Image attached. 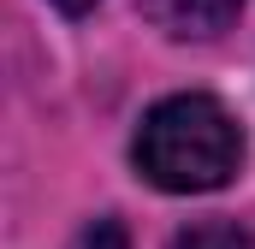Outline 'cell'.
I'll return each instance as SVG.
<instances>
[{
  "mask_svg": "<svg viewBox=\"0 0 255 249\" xmlns=\"http://www.w3.org/2000/svg\"><path fill=\"white\" fill-rule=\"evenodd\" d=\"M130 160H136V172L154 190L208 196V190L238 178L244 130H238V119L214 95H196V89L190 95H166V101H154L142 113L136 142H130Z\"/></svg>",
  "mask_w": 255,
  "mask_h": 249,
  "instance_id": "1",
  "label": "cell"
},
{
  "mask_svg": "<svg viewBox=\"0 0 255 249\" xmlns=\"http://www.w3.org/2000/svg\"><path fill=\"white\" fill-rule=\"evenodd\" d=\"M142 12L166 36H220L244 12V0H142Z\"/></svg>",
  "mask_w": 255,
  "mask_h": 249,
  "instance_id": "2",
  "label": "cell"
},
{
  "mask_svg": "<svg viewBox=\"0 0 255 249\" xmlns=\"http://www.w3.org/2000/svg\"><path fill=\"white\" fill-rule=\"evenodd\" d=\"M172 249H250V232H238L232 220H202V226H184Z\"/></svg>",
  "mask_w": 255,
  "mask_h": 249,
  "instance_id": "3",
  "label": "cell"
},
{
  "mask_svg": "<svg viewBox=\"0 0 255 249\" xmlns=\"http://www.w3.org/2000/svg\"><path fill=\"white\" fill-rule=\"evenodd\" d=\"M77 249H130V244H125V226L119 220H95V226L77 232Z\"/></svg>",
  "mask_w": 255,
  "mask_h": 249,
  "instance_id": "4",
  "label": "cell"
},
{
  "mask_svg": "<svg viewBox=\"0 0 255 249\" xmlns=\"http://www.w3.org/2000/svg\"><path fill=\"white\" fill-rule=\"evenodd\" d=\"M54 6H60V12H89L95 0H54Z\"/></svg>",
  "mask_w": 255,
  "mask_h": 249,
  "instance_id": "5",
  "label": "cell"
}]
</instances>
